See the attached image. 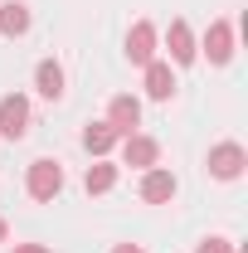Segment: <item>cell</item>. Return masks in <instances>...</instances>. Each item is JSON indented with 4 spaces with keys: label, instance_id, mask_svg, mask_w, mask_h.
Returning a JSON list of instances; mask_svg holds the SVG:
<instances>
[{
    "label": "cell",
    "instance_id": "6",
    "mask_svg": "<svg viewBox=\"0 0 248 253\" xmlns=\"http://www.w3.org/2000/svg\"><path fill=\"white\" fill-rule=\"evenodd\" d=\"M205 54L214 63H229V54H234V30L219 20V25H209V34H205Z\"/></svg>",
    "mask_w": 248,
    "mask_h": 253
},
{
    "label": "cell",
    "instance_id": "5",
    "mask_svg": "<svg viewBox=\"0 0 248 253\" xmlns=\"http://www.w3.org/2000/svg\"><path fill=\"white\" fill-rule=\"evenodd\" d=\"M170 195H175V175H170V170H151V175L141 180V200H146V205H165Z\"/></svg>",
    "mask_w": 248,
    "mask_h": 253
},
{
    "label": "cell",
    "instance_id": "2",
    "mask_svg": "<svg viewBox=\"0 0 248 253\" xmlns=\"http://www.w3.org/2000/svg\"><path fill=\"white\" fill-rule=\"evenodd\" d=\"M59 190H63L59 161H34V166H30V195H34V200H54Z\"/></svg>",
    "mask_w": 248,
    "mask_h": 253
},
{
    "label": "cell",
    "instance_id": "15",
    "mask_svg": "<svg viewBox=\"0 0 248 253\" xmlns=\"http://www.w3.org/2000/svg\"><path fill=\"white\" fill-rule=\"evenodd\" d=\"M200 253H234V249H229V239H205Z\"/></svg>",
    "mask_w": 248,
    "mask_h": 253
},
{
    "label": "cell",
    "instance_id": "13",
    "mask_svg": "<svg viewBox=\"0 0 248 253\" xmlns=\"http://www.w3.org/2000/svg\"><path fill=\"white\" fill-rule=\"evenodd\" d=\"M112 141H117V131H112L107 122H97V126H88V131H83V146H88L93 156H102V151H112Z\"/></svg>",
    "mask_w": 248,
    "mask_h": 253
},
{
    "label": "cell",
    "instance_id": "10",
    "mask_svg": "<svg viewBox=\"0 0 248 253\" xmlns=\"http://www.w3.org/2000/svg\"><path fill=\"white\" fill-rule=\"evenodd\" d=\"M34 83H39V93H44V97H63V68L44 59L39 68H34Z\"/></svg>",
    "mask_w": 248,
    "mask_h": 253
},
{
    "label": "cell",
    "instance_id": "8",
    "mask_svg": "<svg viewBox=\"0 0 248 253\" xmlns=\"http://www.w3.org/2000/svg\"><path fill=\"white\" fill-rule=\"evenodd\" d=\"M146 93H151V97H170V93H175L170 63H146Z\"/></svg>",
    "mask_w": 248,
    "mask_h": 253
},
{
    "label": "cell",
    "instance_id": "12",
    "mask_svg": "<svg viewBox=\"0 0 248 253\" xmlns=\"http://www.w3.org/2000/svg\"><path fill=\"white\" fill-rule=\"evenodd\" d=\"M25 30H30V10L10 0V5L0 10V34H10V39H15V34H25Z\"/></svg>",
    "mask_w": 248,
    "mask_h": 253
},
{
    "label": "cell",
    "instance_id": "7",
    "mask_svg": "<svg viewBox=\"0 0 248 253\" xmlns=\"http://www.w3.org/2000/svg\"><path fill=\"white\" fill-rule=\"evenodd\" d=\"M156 141L151 136H126V146H122V161L126 166H156Z\"/></svg>",
    "mask_w": 248,
    "mask_h": 253
},
{
    "label": "cell",
    "instance_id": "16",
    "mask_svg": "<svg viewBox=\"0 0 248 253\" xmlns=\"http://www.w3.org/2000/svg\"><path fill=\"white\" fill-rule=\"evenodd\" d=\"M112 253H141V249H136V244H117Z\"/></svg>",
    "mask_w": 248,
    "mask_h": 253
},
{
    "label": "cell",
    "instance_id": "3",
    "mask_svg": "<svg viewBox=\"0 0 248 253\" xmlns=\"http://www.w3.org/2000/svg\"><path fill=\"white\" fill-rule=\"evenodd\" d=\"M141 122V102L136 97H112V107H107V126L117 131V136H131V126Z\"/></svg>",
    "mask_w": 248,
    "mask_h": 253
},
{
    "label": "cell",
    "instance_id": "11",
    "mask_svg": "<svg viewBox=\"0 0 248 253\" xmlns=\"http://www.w3.org/2000/svg\"><path fill=\"white\" fill-rule=\"evenodd\" d=\"M170 59H175V63H190V59H195V39H190L185 20L170 25Z\"/></svg>",
    "mask_w": 248,
    "mask_h": 253
},
{
    "label": "cell",
    "instance_id": "18",
    "mask_svg": "<svg viewBox=\"0 0 248 253\" xmlns=\"http://www.w3.org/2000/svg\"><path fill=\"white\" fill-rule=\"evenodd\" d=\"M0 244H5V219H0Z\"/></svg>",
    "mask_w": 248,
    "mask_h": 253
},
{
    "label": "cell",
    "instance_id": "1",
    "mask_svg": "<svg viewBox=\"0 0 248 253\" xmlns=\"http://www.w3.org/2000/svg\"><path fill=\"white\" fill-rule=\"evenodd\" d=\"M30 131V102L25 97H0V136H10V141H20Z\"/></svg>",
    "mask_w": 248,
    "mask_h": 253
},
{
    "label": "cell",
    "instance_id": "14",
    "mask_svg": "<svg viewBox=\"0 0 248 253\" xmlns=\"http://www.w3.org/2000/svg\"><path fill=\"white\" fill-rule=\"evenodd\" d=\"M112 180H117V170H112V166H93L83 185H88V195H102V190H112Z\"/></svg>",
    "mask_w": 248,
    "mask_h": 253
},
{
    "label": "cell",
    "instance_id": "17",
    "mask_svg": "<svg viewBox=\"0 0 248 253\" xmlns=\"http://www.w3.org/2000/svg\"><path fill=\"white\" fill-rule=\"evenodd\" d=\"M15 253H44V249H39V244H20Z\"/></svg>",
    "mask_w": 248,
    "mask_h": 253
},
{
    "label": "cell",
    "instance_id": "4",
    "mask_svg": "<svg viewBox=\"0 0 248 253\" xmlns=\"http://www.w3.org/2000/svg\"><path fill=\"white\" fill-rule=\"evenodd\" d=\"M244 146H234V141H224V146H214V151H209V170H214L219 180H234V175H239V170H244Z\"/></svg>",
    "mask_w": 248,
    "mask_h": 253
},
{
    "label": "cell",
    "instance_id": "9",
    "mask_svg": "<svg viewBox=\"0 0 248 253\" xmlns=\"http://www.w3.org/2000/svg\"><path fill=\"white\" fill-rule=\"evenodd\" d=\"M156 44V30L151 25H136V30H131V39H126V54H131V63H151V49Z\"/></svg>",
    "mask_w": 248,
    "mask_h": 253
}]
</instances>
